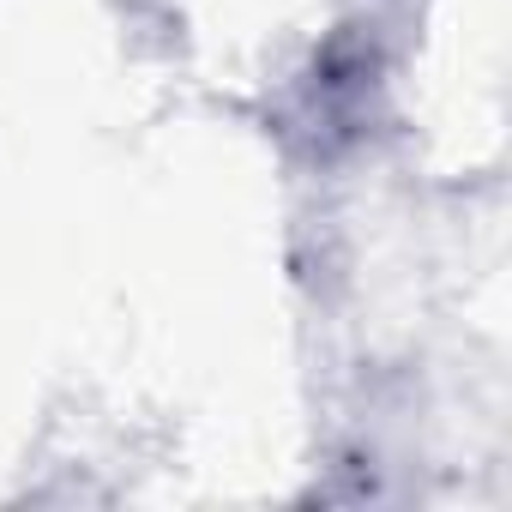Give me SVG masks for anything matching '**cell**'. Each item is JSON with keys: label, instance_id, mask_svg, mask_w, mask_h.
<instances>
[{"label": "cell", "instance_id": "obj_1", "mask_svg": "<svg viewBox=\"0 0 512 512\" xmlns=\"http://www.w3.org/2000/svg\"><path fill=\"white\" fill-rule=\"evenodd\" d=\"M368 91H374V61H368V49H356V43H338L332 55H320V67H314V79H308V115L332 133V127H362V115H368Z\"/></svg>", "mask_w": 512, "mask_h": 512}]
</instances>
